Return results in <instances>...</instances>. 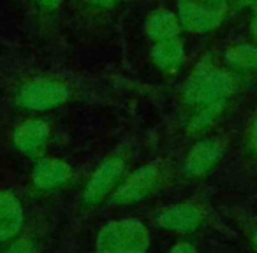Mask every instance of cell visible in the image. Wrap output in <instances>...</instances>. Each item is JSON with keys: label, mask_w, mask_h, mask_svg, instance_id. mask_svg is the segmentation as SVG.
Listing matches in <instances>:
<instances>
[{"label": "cell", "mask_w": 257, "mask_h": 253, "mask_svg": "<svg viewBox=\"0 0 257 253\" xmlns=\"http://www.w3.org/2000/svg\"><path fill=\"white\" fill-rule=\"evenodd\" d=\"M204 213L194 202H178L166 207L155 218L157 225L171 232H192L203 223Z\"/></svg>", "instance_id": "cell-9"}, {"label": "cell", "mask_w": 257, "mask_h": 253, "mask_svg": "<svg viewBox=\"0 0 257 253\" xmlns=\"http://www.w3.org/2000/svg\"><path fill=\"white\" fill-rule=\"evenodd\" d=\"M125 167H127V160L123 155L113 153L104 158L93 171L92 178L83 192V202L86 206H95V204L102 202L121 183Z\"/></svg>", "instance_id": "cell-5"}, {"label": "cell", "mask_w": 257, "mask_h": 253, "mask_svg": "<svg viewBox=\"0 0 257 253\" xmlns=\"http://www.w3.org/2000/svg\"><path fill=\"white\" fill-rule=\"evenodd\" d=\"M243 83V76L211 58H203L189 74L182 99L190 107H203L231 99Z\"/></svg>", "instance_id": "cell-1"}, {"label": "cell", "mask_w": 257, "mask_h": 253, "mask_svg": "<svg viewBox=\"0 0 257 253\" xmlns=\"http://www.w3.org/2000/svg\"><path fill=\"white\" fill-rule=\"evenodd\" d=\"M114 2H118V0H114Z\"/></svg>", "instance_id": "cell-24"}, {"label": "cell", "mask_w": 257, "mask_h": 253, "mask_svg": "<svg viewBox=\"0 0 257 253\" xmlns=\"http://www.w3.org/2000/svg\"><path fill=\"white\" fill-rule=\"evenodd\" d=\"M185 53L187 50L183 41L180 37H173V39H164L154 43L150 57L159 71L166 72V74H175L183 65Z\"/></svg>", "instance_id": "cell-11"}, {"label": "cell", "mask_w": 257, "mask_h": 253, "mask_svg": "<svg viewBox=\"0 0 257 253\" xmlns=\"http://www.w3.org/2000/svg\"><path fill=\"white\" fill-rule=\"evenodd\" d=\"M71 99V88L58 78L39 76L18 90V104L27 111H48L65 104Z\"/></svg>", "instance_id": "cell-4"}, {"label": "cell", "mask_w": 257, "mask_h": 253, "mask_svg": "<svg viewBox=\"0 0 257 253\" xmlns=\"http://www.w3.org/2000/svg\"><path fill=\"white\" fill-rule=\"evenodd\" d=\"M229 0H178L180 25L190 34H210L225 22Z\"/></svg>", "instance_id": "cell-3"}, {"label": "cell", "mask_w": 257, "mask_h": 253, "mask_svg": "<svg viewBox=\"0 0 257 253\" xmlns=\"http://www.w3.org/2000/svg\"><path fill=\"white\" fill-rule=\"evenodd\" d=\"M150 232L138 218L107 221L97 234V253H147Z\"/></svg>", "instance_id": "cell-2"}, {"label": "cell", "mask_w": 257, "mask_h": 253, "mask_svg": "<svg viewBox=\"0 0 257 253\" xmlns=\"http://www.w3.org/2000/svg\"><path fill=\"white\" fill-rule=\"evenodd\" d=\"M224 65L238 74L257 71V46L253 43H238L224 51Z\"/></svg>", "instance_id": "cell-14"}, {"label": "cell", "mask_w": 257, "mask_h": 253, "mask_svg": "<svg viewBox=\"0 0 257 253\" xmlns=\"http://www.w3.org/2000/svg\"><path fill=\"white\" fill-rule=\"evenodd\" d=\"M225 104H227V100H224V102L210 104V106L197 107L196 114L190 118L189 127H187L189 134H192V136H199V134L206 132L208 129H211V127L217 123L218 118L222 116V113H224Z\"/></svg>", "instance_id": "cell-15"}, {"label": "cell", "mask_w": 257, "mask_h": 253, "mask_svg": "<svg viewBox=\"0 0 257 253\" xmlns=\"http://www.w3.org/2000/svg\"><path fill=\"white\" fill-rule=\"evenodd\" d=\"M34 4L43 13H55L62 6V0H34Z\"/></svg>", "instance_id": "cell-18"}, {"label": "cell", "mask_w": 257, "mask_h": 253, "mask_svg": "<svg viewBox=\"0 0 257 253\" xmlns=\"http://www.w3.org/2000/svg\"><path fill=\"white\" fill-rule=\"evenodd\" d=\"M182 30L183 29L180 25L178 16L169 9H155L148 15L147 22H145V32L154 43L180 37Z\"/></svg>", "instance_id": "cell-13"}, {"label": "cell", "mask_w": 257, "mask_h": 253, "mask_svg": "<svg viewBox=\"0 0 257 253\" xmlns=\"http://www.w3.org/2000/svg\"><path fill=\"white\" fill-rule=\"evenodd\" d=\"M50 141V125L41 118H30L20 123L13 134L15 148L30 158H41Z\"/></svg>", "instance_id": "cell-7"}, {"label": "cell", "mask_w": 257, "mask_h": 253, "mask_svg": "<svg viewBox=\"0 0 257 253\" xmlns=\"http://www.w3.org/2000/svg\"><path fill=\"white\" fill-rule=\"evenodd\" d=\"M161 181V167L157 162L145 164L127 176L111 195V204L127 206L147 199Z\"/></svg>", "instance_id": "cell-6"}, {"label": "cell", "mask_w": 257, "mask_h": 253, "mask_svg": "<svg viewBox=\"0 0 257 253\" xmlns=\"http://www.w3.org/2000/svg\"><path fill=\"white\" fill-rule=\"evenodd\" d=\"M250 34H252L253 44L257 46V6H255V11H253V15H252V20H250Z\"/></svg>", "instance_id": "cell-22"}, {"label": "cell", "mask_w": 257, "mask_h": 253, "mask_svg": "<svg viewBox=\"0 0 257 253\" xmlns=\"http://www.w3.org/2000/svg\"><path fill=\"white\" fill-rule=\"evenodd\" d=\"M224 155V143L217 137L201 139L190 148L185 158V172L190 178H203L210 174Z\"/></svg>", "instance_id": "cell-8"}, {"label": "cell", "mask_w": 257, "mask_h": 253, "mask_svg": "<svg viewBox=\"0 0 257 253\" xmlns=\"http://www.w3.org/2000/svg\"><path fill=\"white\" fill-rule=\"evenodd\" d=\"M169 253H196V248L190 242H178L169 249Z\"/></svg>", "instance_id": "cell-21"}, {"label": "cell", "mask_w": 257, "mask_h": 253, "mask_svg": "<svg viewBox=\"0 0 257 253\" xmlns=\"http://www.w3.org/2000/svg\"><path fill=\"white\" fill-rule=\"evenodd\" d=\"M246 146L248 151L257 158V113L253 114L252 121L248 125V132H246Z\"/></svg>", "instance_id": "cell-16"}, {"label": "cell", "mask_w": 257, "mask_h": 253, "mask_svg": "<svg viewBox=\"0 0 257 253\" xmlns=\"http://www.w3.org/2000/svg\"><path fill=\"white\" fill-rule=\"evenodd\" d=\"M23 228V207L13 192H0V242L11 241Z\"/></svg>", "instance_id": "cell-12"}, {"label": "cell", "mask_w": 257, "mask_h": 253, "mask_svg": "<svg viewBox=\"0 0 257 253\" xmlns=\"http://www.w3.org/2000/svg\"><path fill=\"white\" fill-rule=\"evenodd\" d=\"M6 253H36V246L30 239H18Z\"/></svg>", "instance_id": "cell-17"}, {"label": "cell", "mask_w": 257, "mask_h": 253, "mask_svg": "<svg viewBox=\"0 0 257 253\" xmlns=\"http://www.w3.org/2000/svg\"><path fill=\"white\" fill-rule=\"evenodd\" d=\"M85 2L93 9H109L116 4L114 0H85Z\"/></svg>", "instance_id": "cell-20"}, {"label": "cell", "mask_w": 257, "mask_h": 253, "mask_svg": "<svg viewBox=\"0 0 257 253\" xmlns=\"http://www.w3.org/2000/svg\"><path fill=\"white\" fill-rule=\"evenodd\" d=\"M252 241H253V246H255V249H257V228H255V232H253V235H252Z\"/></svg>", "instance_id": "cell-23"}, {"label": "cell", "mask_w": 257, "mask_h": 253, "mask_svg": "<svg viewBox=\"0 0 257 253\" xmlns=\"http://www.w3.org/2000/svg\"><path fill=\"white\" fill-rule=\"evenodd\" d=\"M229 6L232 11H243V9L255 8L257 0H229Z\"/></svg>", "instance_id": "cell-19"}, {"label": "cell", "mask_w": 257, "mask_h": 253, "mask_svg": "<svg viewBox=\"0 0 257 253\" xmlns=\"http://www.w3.org/2000/svg\"><path fill=\"white\" fill-rule=\"evenodd\" d=\"M72 178V167L53 157H41L32 171V183L41 192H50L65 185Z\"/></svg>", "instance_id": "cell-10"}]
</instances>
